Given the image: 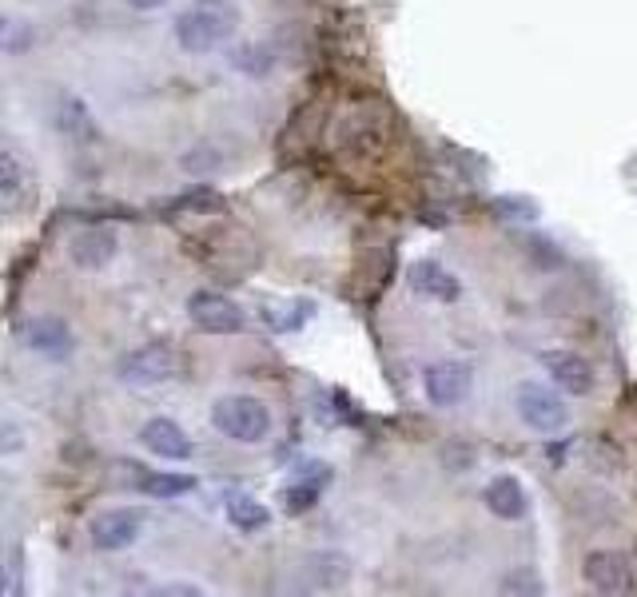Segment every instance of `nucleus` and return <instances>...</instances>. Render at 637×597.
Returning a JSON list of instances; mask_svg holds the SVG:
<instances>
[{
	"label": "nucleus",
	"mask_w": 637,
	"mask_h": 597,
	"mask_svg": "<svg viewBox=\"0 0 637 597\" xmlns=\"http://www.w3.org/2000/svg\"><path fill=\"white\" fill-rule=\"evenodd\" d=\"M239 29V9L231 0H196L191 9L176 17V40L179 49L191 56H208Z\"/></svg>",
	"instance_id": "1"
},
{
	"label": "nucleus",
	"mask_w": 637,
	"mask_h": 597,
	"mask_svg": "<svg viewBox=\"0 0 637 597\" xmlns=\"http://www.w3.org/2000/svg\"><path fill=\"white\" fill-rule=\"evenodd\" d=\"M211 422L231 442H263L271 434V410L251 395H228L211 407Z\"/></svg>",
	"instance_id": "2"
},
{
	"label": "nucleus",
	"mask_w": 637,
	"mask_h": 597,
	"mask_svg": "<svg viewBox=\"0 0 637 597\" xmlns=\"http://www.w3.org/2000/svg\"><path fill=\"white\" fill-rule=\"evenodd\" d=\"M514 410L537 434H557V430H566L570 422V407L562 402V395L542 387V383H522V387L514 390Z\"/></svg>",
	"instance_id": "3"
},
{
	"label": "nucleus",
	"mask_w": 637,
	"mask_h": 597,
	"mask_svg": "<svg viewBox=\"0 0 637 597\" xmlns=\"http://www.w3.org/2000/svg\"><path fill=\"white\" fill-rule=\"evenodd\" d=\"M176 375H179V355L171 343H148V347L132 350L119 363V378L132 383V387H152V383H164V378Z\"/></svg>",
	"instance_id": "4"
},
{
	"label": "nucleus",
	"mask_w": 637,
	"mask_h": 597,
	"mask_svg": "<svg viewBox=\"0 0 637 597\" xmlns=\"http://www.w3.org/2000/svg\"><path fill=\"white\" fill-rule=\"evenodd\" d=\"M188 318L199 331H208V335H239V331L248 327L243 307L231 303V298L216 295V291H196V295L188 298Z\"/></svg>",
	"instance_id": "5"
},
{
	"label": "nucleus",
	"mask_w": 637,
	"mask_h": 597,
	"mask_svg": "<svg viewBox=\"0 0 637 597\" xmlns=\"http://www.w3.org/2000/svg\"><path fill=\"white\" fill-rule=\"evenodd\" d=\"M582 577H586V586L594 589V594H606V597L634 589V566H629V557L617 554V549H594V554L582 562Z\"/></svg>",
	"instance_id": "6"
},
{
	"label": "nucleus",
	"mask_w": 637,
	"mask_h": 597,
	"mask_svg": "<svg viewBox=\"0 0 637 597\" xmlns=\"http://www.w3.org/2000/svg\"><path fill=\"white\" fill-rule=\"evenodd\" d=\"M470 387H474V370H470L467 363H458V358H442V363L427 367V375H422V390H427L430 402L442 410L458 407V402L470 395Z\"/></svg>",
	"instance_id": "7"
},
{
	"label": "nucleus",
	"mask_w": 637,
	"mask_h": 597,
	"mask_svg": "<svg viewBox=\"0 0 637 597\" xmlns=\"http://www.w3.org/2000/svg\"><path fill=\"white\" fill-rule=\"evenodd\" d=\"M542 367H546L550 383H554L562 395H589L594 390V367L577 350H542Z\"/></svg>",
	"instance_id": "8"
},
{
	"label": "nucleus",
	"mask_w": 637,
	"mask_h": 597,
	"mask_svg": "<svg viewBox=\"0 0 637 597\" xmlns=\"http://www.w3.org/2000/svg\"><path fill=\"white\" fill-rule=\"evenodd\" d=\"M88 534H92V546L96 549H108V554L128 549L139 534V514L136 510H104L100 517H92Z\"/></svg>",
	"instance_id": "9"
},
{
	"label": "nucleus",
	"mask_w": 637,
	"mask_h": 597,
	"mask_svg": "<svg viewBox=\"0 0 637 597\" xmlns=\"http://www.w3.org/2000/svg\"><path fill=\"white\" fill-rule=\"evenodd\" d=\"M116 231L108 228H84L72 235L69 243V259L76 263L80 271H100V268H108L112 259H116Z\"/></svg>",
	"instance_id": "10"
},
{
	"label": "nucleus",
	"mask_w": 637,
	"mask_h": 597,
	"mask_svg": "<svg viewBox=\"0 0 637 597\" xmlns=\"http://www.w3.org/2000/svg\"><path fill=\"white\" fill-rule=\"evenodd\" d=\"M410 291L422 298H438V303H458L462 298V283H458V275H450L442 263H435V259H422V263H415L410 268Z\"/></svg>",
	"instance_id": "11"
},
{
	"label": "nucleus",
	"mask_w": 637,
	"mask_h": 597,
	"mask_svg": "<svg viewBox=\"0 0 637 597\" xmlns=\"http://www.w3.org/2000/svg\"><path fill=\"white\" fill-rule=\"evenodd\" d=\"M482 502H487L490 514L502 517V522H518L530 506L526 490H522V482H518L514 474H498L487 486V494H482Z\"/></svg>",
	"instance_id": "12"
},
{
	"label": "nucleus",
	"mask_w": 637,
	"mask_h": 597,
	"mask_svg": "<svg viewBox=\"0 0 637 597\" xmlns=\"http://www.w3.org/2000/svg\"><path fill=\"white\" fill-rule=\"evenodd\" d=\"M24 343H29V350H36L44 358L72 355V331L60 318H32L29 327H24Z\"/></svg>",
	"instance_id": "13"
},
{
	"label": "nucleus",
	"mask_w": 637,
	"mask_h": 597,
	"mask_svg": "<svg viewBox=\"0 0 637 597\" xmlns=\"http://www.w3.org/2000/svg\"><path fill=\"white\" fill-rule=\"evenodd\" d=\"M299 574L307 577V589H343L351 582V562L343 554L323 549V554H311Z\"/></svg>",
	"instance_id": "14"
},
{
	"label": "nucleus",
	"mask_w": 637,
	"mask_h": 597,
	"mask_svg": "<svg viewBox=\"0 0 637 597\" xmlns=\"http://www.w3.org/2000/svg\"><path fill=\"white\" fill-rule=\"evenodd\" d=\"M139 438H144V447H148L152 454H159V458H188L191 454L188 434H184L171 418H152Z\"/></svg>",
	"instance_id": "15"
},
{
	"label": "nucleus",
	"mask_w": 637,
	"mask_h": 597,
	"mask_svg": "<svg viewBox=\"0 0 637 597\" xmlns=\"http://www.w3.org/2000/svg\"><path fill=\"white\" fill-rule=\"evenodd\" d=\"M228 517H231V526H236V530L255 534V530H263L271 522V510L263 506V502H255V498H248V494H231L228 498Z\"/></svg>",
	"instance_id": "16"
},
{
	"label": "nucleus",
	"mask_w": 637,
	"mask_h": 597,
	"mask_svg": "<svg viewBox=\"0 0 637 597\" xmlns=\"http://www.w3.org/2000/svg\"><path fill=\"white\" fill-rule=\"evenodd\" d=\"M139 482H144L139 490L152 498H179L196 486V478L191 474H139Z\"/></svg>",
	"instance_id": "17"
},
{
	"label": "nucleus",
	"mask_w": 637,
	"mask_h": 597,
	"mask_svg": "<svg viewBox=\"0 0 637 597\" xmlns=\"http://www.w3.org/2000/svg\"><path fill=\"white\" fill-rule=\"evenodd\" d=\"M231 60H236V64L248 72V76H268V72H271V52H263L259 44L236 49V52H231Z\"/></svg>",
	"instance_id": "18"
},
{
	"label": "nucleus",
	"mask_w": 637,
	"mask_h": 597,
	"mask_svg": "<svg viewBox=\"0 0 637 597\" xmlns=\"http://www.w3.org/2000/svg\"><path fill=\"white\" fill-rule=\"evenodd\" d=\"M60 128H64V132H84V139L96 136V128H92V119H88V112H84V104H80V100H69V104H64V112H60Z\"/></svg>",
	"instance_id": "19"
},
{
	"label": "nucleus",
	"mask_w": 637,
	"mask_h": 597,
	"mask_svg": "<svg viewBox=\"0 0 637 597\" xmlns=\"http://www.w3.org/2000/svg\"><path fill=\"white\" fill-rule=\"evenodd\" d=\"M179 208L184 211H223V196L211 188H196L188 196H179Z\"/></svg>",
	"instance_id": "20"
},
{
	"label": "nucleus",
	"mask_w": 637,
	"mask_h": 597,
	"mask_svg": "<svg viewBox=\"0 0 637 597\" xmlns=\"http://www.w3.org/2000/svg\"><path fill=\"white\" fill-rule=\"evenodd\" d=\"M311 303H295V307H288V311H268V323H271V331H295L303 318H311Z\"/></svg>",
	"instance_id": "21"
},
{
	"label": "nucleus",
	"mask_w": 637,
	"mask_h": 597,
	"mask_svg": "<svg viewBox=\"0 0 637 597\" xmlns=\"http://www.w3.org/2000/svg\"><path fill=\"white\" fill-rule=\"evenodd\" d=\"M498 589H502V594H542V582H537V574H530V569H514L507 582H498Z\"/></svg>",
	"instance_id": "22"
},
{
	"label": "nucleus",
	"mask_w": 637,
	"mask_h": 597,
	"mask_svg": "<svg viewBox=\"0 0 637 597\" xmlns=\"http://www.w3.org/2000/svg\"><path fill=\"white\" fill-rule=\"evenodd\" d=\"M498 216H507V219H534L537 216V203H530V199L522 196H502L494 203Z\"/></svg>",
	"instance_id": "23"
},
{
	"label": "nucleus",
	"mask_w": 637,
	"mask_h": 597,
	"mask_svg": "<svg viewBox=\"0 0 637 597\" xmlns=\"http://www.w3.org/2000/svg\"><path fill=\"white\" fill-rule=\"evenodd\" d=\"M315 498H318V486H311V482H295V486L288 490V510L291 514H303V510H311L315 506Z\"/></svg>",
	"instance_id": "24"
},
{
	"label": "nucleus",
	"mask_w": 637,
	"mask_h": 597,
	"mask_svg": "<svg viewBox=\"0 0 637 597\" xmlns=\"http://www.w3.org/2000/svg\"><path fill=\"white\" fill-rule=\"evenodd\" d=\"M184 168H188V171H216L219 156L208 148V144H203V148H196V151H188V156H184Z\"/></svg>",
	"instance_id": "25"
},
{
	"label": "nucleus",
	"mask_w": 637,
	"mask_h": 597,
	"mask_svg": "<svg viewBox=\"0 0 637 597\" xmlns=\"http://www.w3.org/2000/svg\"><path fill=\"white\" fill-rule=\"evenodd\" d=\"M20 184V168L9 151H0V191H12Z\"/></svg>",
	"instance_id": "26"
},
{
	"label": "nucleus",
	"mask_w": 637,
	"mask_h": 597,
	"mask_svg": "<svg viewBox=\"0 0 637 597\" xmlns=\"http://www.w3.org/2000/svg\"><path fill=\"white\" fill-rule=\"evenodd\" d=\"M132 9H139V12H152V9H164L168 0H128Z\"/></svg>",
	"instance_id": "27"
},
{
	"label": "nucleus",
	"mask_w": 637,
	"mask_h": 597,
	"mask_svg": "<svg viewBox=\"0 0 637 597\" xmlns=\"http://www.w3.org/2000/svg\"><path fill=\"white\" fill-rule=\"evenodd\" d=\"M4 589H9V577H4V569H0V594H4Z\"/></svg>",
	"instance_id": "28"
}]
</instances>
